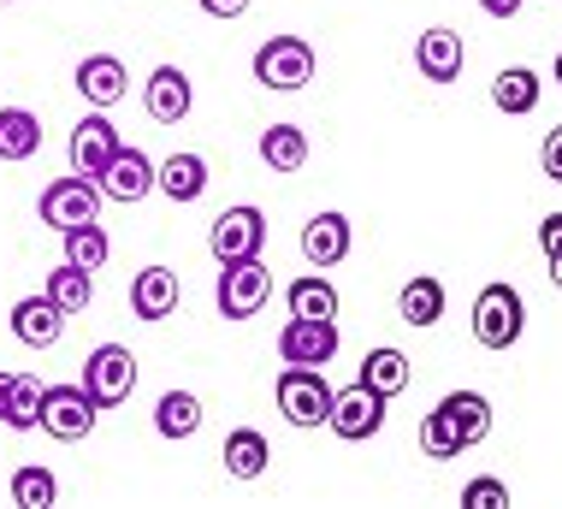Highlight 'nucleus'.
I'll return each instance as SVG.
<instances>
[{"mask_svg": "<svg viewBox=\"0 0 562 509\" xmlns=\"http://www.w3.org/2000/svg\"><path fill=\"white\" fill-rule=\"evenodd\" d=\"M202 12H207V19H243L249 0H202Z\"/></svg>", "mask_w": 562, "mask_h": 509, "instance_id": "obj_37", "label": "nucleus"}, {"mask_svg": "<svg viewBox=\"0 0 562 509\" xmlns=\"http://www.w3.org/2000/svg\"><path fill=\"white\" fill-rule=\"evenodd\" d=\"M284 308H291L296 320H338V290H331V279H321V273H302V279L284 285Z\"/></svg>", "mask_w": 562, "mask_h": 509, "instance_id": "obj_19", "label": "nucleus"}, {"mask_svg": "<svg viewBox=\"0 0 562 509\" xmlns=\"http://www.w3.org/2000/svg\"><path fill=\"white\" fill-rule=\"evenodd\" d=\"M397 314L408 320V327H438V320H445V285L438 279H408L397 290Z\"/></svg>", "mask_w": 562, "mask_h": 509, "instance_id": "obj_27", "label": "nucleus"}, {"mask_svg": "<svg viewBox=\"0 0 562 509\" xmlns=\"http://www.w3.org/2000/svg\"><path fill=\"white\" fill-rule=\"evenodd\" d=\"M71 173H83V178H101L113 166V154H119V131H113V119L108 113H89L83 125H71Z\"/></svg>", "mask_w": 562, "mask_h": 509, "instance_id": "obj_12", "label": "nucleus"}, {"mask_svg": "<svg viewBox=\"0 0 562 509\" xmlns=\"http://www.w3.org/2000/svg\"><path fill=\"white\" fill-rule=\"evenodd\" d=\"M557 77H562V48H557Z\"/></svg>", "mask_w": 562, "mask_h": 509, "instance_id": "obj_41", "label": "nucleus"}, {"mask_svg": "<svg viewBox=\"0 0 562 509\" xmlns=\"http://www.w3.org/2000/svg\"><path fill=\"white\" fill-rule=\"evenodd\" d=\"M131 385H136V356L125 344H101V350H89V362H83V391L95 397L101 409H119L131 397Z\"/></svg>", "mask_w": 562, "mask_h": 509, "instance_id": "obj_7", "label": "nucleus"}, {"mask_svg": "<svg viewBox=\"0 0 562 509\" xmlns=\"http://www.w3.org/2000/svg\"><path fill=\"white\" fill-rule=\"evenodd\" d=\"M551 285H557V290H562V250H557V255H551Z\"/></svg>", "mask_w": 562, "mask_h": 509, "instance_id": "obj_40", "label": "nucleus"}, {"mask_svg": "<svg viewBox=\"0 0 562 509\" xmlns=\"http://www.w3.org/2000/svg\"><path fill=\"white\" fill-rule=\"evenodd\" d=\"M78 89H83V101H89V107H119V101L131 96L125 59H113V54H89L83 66H78Z\"/></svg>", "mask_w": 562, "mask_h": 509, "instance_id": "obj_17", "label": "nucleus"}, {"mask_svg": "<svg viewBox=\"0 0 562 509\" xmlns=\"http://www.w3.org/2000/svg\"><path fill=\"white\" fill-rule=\"evenodd\" d=\"M160 190L172 196L178 208L202 202L207 196V161L202 154H172V161H160Z\"/></svg>", "mask_w": 562, "mask_h": 509, "instance_id": "obj_20", "label": "nucleus"}, {"mask_svg": "<svg viewBox=\"0 0 562 509\" xmlns=\"http://www.w3.org/2000/svg\"><path fill=\"white\" fill-rule=\"evenodd\" d=\"M0 7H7V0H0Z\"/></svg>", "mask_w": 562, "mask_h": 509, "instance_id": "obj_42", "label": "nucleus"}, {"mask_svg": "<svg viewBox=\"0 0 562 509\" xmlns=\"http://www.w3.org/2000/svg\"><path fill=\"white\" fill-rule=\"evenodd\" d=\"M361 385H373V391H385V397L408 391V356L391 350V344L368 350V356H361Z\"/></svg>", "mask_w": 562, "mask_h": 509, "instance_id": "obj_28", "label": "nucleus"}, {"mask_svg": "<svg viewBox=\"0 0 562 509\" xmlns=\"http://www.w3.org/2000/svg\"><path fill=\"white\" fill-rule=\"evenodd\" d=\"M539 243H544V255L562 250V213H544V220H539Z\"/></svg>", "mask_w": 562, "mask_h": 509, "instance_id": "obj_36", "label": "nucleus"}, {"mask_svg": "<svg viewBox=\"0 0 562 509\" xmlns=\"http://www.w3.org/2000/svg\"><path fill=\"white\" fill-rule=\"evenodd\" d=\"M420 451H427L432 462H450V456H462L468 451V433H462V421L438 403L427 421H420Z\"/></svg>", "mask_w": 562, "mask_h": 509, "instance_id": "obj_29", "label": "nucleus"}, {"mask_svg": "<svg viewBox=\"0 0 562 509\" xmlns=\"http://www.w3.org/2000/svg\"><path fill=\"white\" fill-rule=\"evenodd\" d=\"M331 385L321 367H284L279 374V414L291 427H326L331 421Z\"/></svg>", "mask_w": 562, "mask_h": 509, "instance_id": "obj_4", "label": "nucleus"}, {"mask_svg": "<svg viewBox=\"0 0 562 509\" xmlns=\"http://www.w3.org/2000/svg\"><path fill=\"white\" fill-rule=\"evenodd\" d=\"M155 427H160V439H195L202 433V397L195 391H166L160 409H155Z\"/></svg>", "mask_w": 562, "mask_h": 509, "instance_id": "obj_25", "label": "nucleus"}, {"mask_svg": "<svg viewBox=\"0 0 562 509\" xmlns=\"http://www.w3.org/2000/svg\"><path fill=\"white\" fill-rule=\"evenodd\" d=\"M261 161L272 173H302V166H308V136H302V125H267L261 131Z\"/></svg>", "mask_w": 562, "mask_h": 509, "instance_id": "obj_24", "label": "nucleus"}, {"mask_svg": "<svg viewBox=\"0 0 562 509\" xmlns=\"http://www.w3.org/2000/svg\"><path fill=\"white\" fill-rule=\"evenodd\" d=\"M462 504H468V509H504V504H509V486L485 474V480H468V486H462Z\"/></svg>", "mask_w": 562, "mask_h": 509, "instance_id": "obj_34", "label": "nucleus"}, {"mask_svg": "<svg viewBox=\"0 0 562 509\" xmlns=\"http://www.w3.org/2000/svg\"><path fill=\"white\" fill-rule=\"evenodd\" d=\"M492 107H497V113H509V119L533 113V107H539V77L527 71V66L497 71V77H492Z\"/></svg>", "mask_w": 562, "mask_h": 509, "instance_id": "obj_23", "label": "nucleus"}, {"mask_svg": "<svg viewBox=\"0 0 562 509\" xmlns=\"http://www.w3.org/2000/svg\"><path fill=\"white\" fill-rule=\"evenodd\" d=\"M12 385H19V374H0V427H7V409H12Z\"/></svg>", "mask_w": 562, "mask_h": 509, "instance_id": "obj_39", "label": "nucleus"}, {"mask_svg": "<svg viewBox=\"0 0 562 509\" xmlns=\"http://www.w3.org/2000/svg\"><path fill=\"white\" fill-rule=\"evenodd\" d=\"M338 320H284L279 332V362L284 367H326L331 356H338Z\"/></svg>", "mask_w": 562, "mask_h": 509, "instance_id": "obj_10", "label": "nucleus"}, {"mask_svg": "<svg viewBox=\"0 0 562 509\" xmlns=\"http://www.w3.org/2000/svg\"><path fill=\"white\" fill-rule=\"evenodd\" d=\"M42 397H48V385L19 374V385H12V409H7V427H19V433H30V427H42Z\"/></svg>", "mask_w": 562, "mask_h": 509, "instance_id": "obj_33", "label": "nucleus"}, {"mask_svg": "<svg viewBox=\"0 0 562 509\" xmlns=\"http://www.w3.org/2000/svg\"><path fill=\"white\" fill-rule=\"evenodd\" d=\"M255 77L267 89H279V96H291V89H302L314 77V48L302 36H267L255 48Z\"/></svg>", "mask_w": 562, "mask_h": 509, "instance_id": "obj_5", "label": "nucleus"}, {"mask_svg": "<svg viewBox=\"0 0 562 509\" xmlns=\"http://www.w3.org/2000/svg\"><path fill=\"white\" fill-rule=\"evenodd\" d=\"M225 474L232 480H261L267 474V433H255V427H237V433H225Z\"/></svg>", "mask_w": 562, "mask_h": 509, "instance_id": "obj_21", "label": "nucleus"}, {"mask_svg": "<svg viewBox=\"0 0 562 509\" xmlns=\"http://www.w3.org/2000/svg\"><path fill=\"white\" fill-rule=\"evenodd\" d=\"M261 243H267V213L261 208H225L214 231H207V250H214V261L225 267V261H249V255H261Z\"/></svg>", "mask_w": 562, "mask_h": 509, "instance_id": "obj_9", "label": "nucleus"}, {"mask_svg": "<svg viewBox=\"0 0 562 509\" xmlns=\"http://www.w3.org/2000/svg\"><path fill=\"white\" fill-rule=\"evenodd\" d=\"M178 297H184V290H178V273L172 267H143L131 279V314L136 320H166L178 308Z\"/></svg>", "mask_w": 562, "mask_h": 509, "instance_id": "obj_16", "label": "nucleus"}, {"mask_svg": "<svg viewBox=\"0 0 562 509\" xmlns=\"http://www.w3.org/2000/svg\"><path fill=\"white\" fill-rule=\"evenodd\" d=\"M143 107H148V119H155V125H178V119L195 107L190 77L178 71V66H155V77L143 84Z\"/></svg>", "mask_w": 562, "mask_h": 509, "instance_id": "obj_14", "label": "nucleus"}, {"mask_svg": "<svg viewBox=\"0 0 562 509\" xmlns=\"http://www.w3.org/2000/svg\"><path fill=\"white\" fill-rule=\"evenodd\" d=\"M539 166H544V178H557L562 184V125L544 136V148H539Z\"/></svg>", "mask_w": 562, "mask_h": 509, "instance_id": "obj_35", "label": "nucleus"}, {"mask_svg": "<svg viewBox=\"0 0 562 509\" xmlns=\"http://www.w3.org/2000/svg\"><path fill=\"white\" fill-rule=\"evenodd\" d=\"M95 414L101 403L83 391V385H48V397H42V433H54V439H89L95 433Z\"/></svg>", "mask_w": 562, "mask_h": 509, "instance_id": "obj_8", "label": "nucleus"}, {"mask_svg": "<svg viewBox=\"0 0 562 509\" xmlns=\"http://www.w3.org/2000/svg\"><path fill=\"white\" fill-rule=\"evenodd\" d=\"M42 148V119L30 107H0V161H30Z\"/></svg>", "mask_w": 562, "mask_h": 509, "instance_id": "obj_22", "label": "nucleus"}, {"mask_svg": "<svg viewBox=\"0 0 562 509\" xmlns=\"http://www.w3.org/2000/svg\"><path fill=\"white\" fill-rule=\"evenodd\" d=\"M101 184L95 178H83V173H66V178H54L48 190H42V202H36V213H42V225L48 231H59L66 237L71 225H89V220H101Z\"/></svg>", "mask_w": 562, "mask_h": 509, "instance_id": "obj_1", "label": "nucleus"}, {"mask_svg": "<svg viewBox=\"0 0 562 509\" xmlns=\"http://www.w3.org/2000/svg\"><path fill=\"white\" fill-rule=\"evenodd\" d=\"M527 0H480V12H492V19H515Z\"/></svg>", "mask_w": 562, "mask_h": 509, "instance_id": "obj_38", "label": "nucleus"}, {"mask_svg": "<svg viewBox=\"0 0 562 509\" xmlns=\"http://www.w3.org/2000/svg\"><path fill=\"white\" fill-rule=\"evenodd\" d=\"M521 332H527V302L515 297V285H485L474 297V338L485 350H515Z\"/></svg>", "mask_w": 562, "mask_h": 509, "instance_id": "obj_3", "label": "nucleus"}, {"mask_svg": "<svg viewBox=\"0 0 562 509\" xmlns=\"http://www.w3.org/2000/svg\"><path fill=\"white\" fill-rule=\"evenodd\" d=\"M108 255H113V243H108V231H101V220L66 231V261H71V267L95 273V267H108Z\"/></svg>", "mask_w": 562, "mask_h": 509, "instance_id": "obj_30", "label": "nucleus"}, {"mask_svg": "<svg viewBox=\"0 0 562 509\" xmlns=\"http://www.w3.org/2000/svg\"><path fill=\"white\" fill-rule=\"evenodd\" d=\"M445 409L462 421V433H468V444H480L485 433H492V403H485L480 391H450L445 397Z\"/></svg>", "mask_w": 562, "mask_h": 509, "instance_id": "obj_32", "label": "nucleus"}, {"mask_svg": "<svg viewBox=\"0 0 562 509\" xmlns=\"http://www.w3.org/2000/svg\"><path fill=\"white\" fill-rule=\"evenodd\" d=\"M272 297V273L261 267V255L249 261H225L220 267V285H214V302L225 320H255Z\"/></svg>", "mask_w": 562, "mask_h": 509, "instance_id": "obj_2", "label": "nucleus"}, {"mask_svg": "<svg viewBox=\"0 0 562 509\" xmlns=\"http://www.w3.org/2000/svg\"><path fill=\"white\" fill-rule=\"evenodd\" d=\"M12 504L19 509H54L59 504V480L48 468H19L12 474Z\"/></svg>", "mask_w": 562, "mask_h": 509, "instance_id": "obj_31", "label": "nucleus"}, {"mask_svg": "<svg viewBox=\"0 0 562 509\" xmlns=\"http://www.w3.org/2000/svg\"><path fill=\"white\" fill-rule=\"evenodd\" d=\"M12 338L30 344V350H54L59 338H66V308H59L48 290H42V297L12 302Z\"/></svg>", "mask_w": 562, "mask_h": 509, "instance_id": "obj_13", "label": "nucleus"}, {"mask_svg": "<svg viewBox=\"0 0 562 509\" xmlns=\"http://www.w3.org/2000/svg\"><path fill=\"white\" fill-rule=\"evenodd\" d=\"M385 403H391V397L385 391H373V385H344V391L338 397H331V433H338V439H349V444H361V439H373L379 433V427H385Z\"/></svg>", "mask_w": 562, "mask_h": 509, "instance_id": "obj_6", "label": "nucleus"}, {"mask_svg": "<svg viewBox=\"0 0 562 509\" xmlns=\"http://www.w3.org/2000/svg\"><path fill=\"white\" fill-rule=\"evenodd\" d=\"M95 184L108 190V202H125V208H136L148 190H160V166L148 161L143 148H125V143H119L113 166H108V173H101Z\"/></svg>", "mask_w": 562, "mask_h": 509, "instance_id": "obj_11", "label": "nucleus"}, {"mask_svg": "<svg viewBox=\"0 0 562 509\" xmlns=\"http://www.w3.org/2000/svg\"><path fill=\"white\" fill-rule=\"evenodd\" d=\"M349 220L344 213H314L308 225H302V255H308V267H338L349 255Z\"/></svg>", "mask_w": 562, "mask_h": 509, "instance_id": "obj_18", "label": "nucleus"}, {"mask_svg": "<svg viewBox=\"0 0 562 509\" xmlns=\"http://www.w3.org/2000/svg\"><path fill=\"white\" fill-rule=\"evenodd\" d=\"M462 59H468V48H462V36L456 30H420V42H415V66H420V77L427 84H456L462 77Z\"/></svg>", "mask_w": 562, "mask_h": 509, "instance_id": "obj_15", "label": "nucleus"}, {"mask_svg": "<svg viewBox=\"0 0 562 509\" xmlns=\"http://www.w3.org/2000/svg\"><path fill=\"white\" fill-rule=\"evenodd\" d=\"M42 290H48V297L66 308V314H83V308L95 302V273H89V267H71V261H59Z\"/></svg>", "mask_w": 562, "mask_h": 509, "instance_id": "obj_26", "label": "nucleus"}]
</instances>
